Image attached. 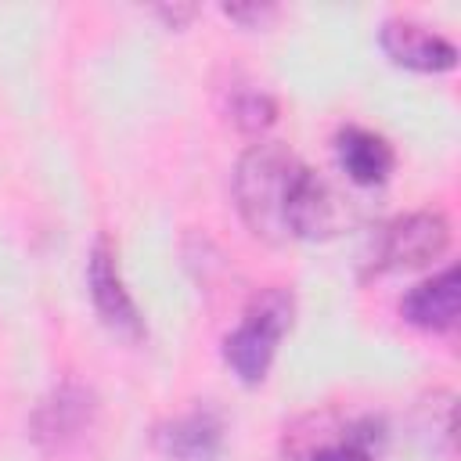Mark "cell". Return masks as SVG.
Returning a JSON list of instances; mask_svg holds the SVG:
<instances>
[{"mask_svg": "<svg viewBox=\"0 0 461 461\" xmlns=\"http://www.w3.org/2000/svg\"><path fill=\"white\" fill-rule=\"evenodd\" d=\"M335 151H339V166L346 169V176L353 184H382L393 173V148L385 137L364 130V126H346L335 137Z\"/></svg>", "mask_w": 461, "mask_h": 461, "instance_id": "cell-9", "label": "cell"}, {"mask_svg": "<svg viewBox=\"0 0 461 461\" xmlns=\"http://www.w3.org/2000/svg\"><path fill=\"white\" fill-rule=\"evenodd\" d=\"M90 411H94V403H90V396L83 389H76V385L58 389L50 400L40 403V411L32 418L36 439L43 447H50V450H61L68 439H76L90 425Z\"/></svg>", "mask_w": 461, "mask_h": 461, "instance_id": "cell-10", "label": "cell"}, {"mask_svg": "<svg viewBox=\"0 0 461 461\" xmlns=\"http://www.w3.org/2000/svg\"><path fill=\"white\" fill-rule=\"evenodd\" d=\"M230 119L245 130V133H259L274 122V101L263 94V90H245L234 97L230 104Z\"/></svg>", "mask_w": 461, "mask_h": 461, "instance_id": "cell-11", "label": "cell"}, {"mask_svg": "<svg viewBox=\"0 0 461 461\" xmlns=\"http://www.w3.org/2000/svg\"><path fill=\"white\" fill-rule=\"evenodd\" d=\"M234 198L249 230L267 241L321 238L335 223L328 184L277 140L252 144L241 155L234 169Z\"/></svg>", "mask_w": 461, "mask_h": 461, "instance_id": "cell-1", "label": "cell"}, {"mask_svg": "<svg viewBox=\"0 0 461 461\" xmlns=\"http://www.w3.org/2000/svg\"><path fill=\"white\" fill-rule=\"evenodd\" d=\"M457 310H461V277H457V267H447L425 281H418L403 303H400V313L403 321H411L414 328H425V331H447L457 324Z\"/></svg>", "mask_w": 461, "mask_h": 461, "instance_id": "cell-7", "label": "cell"}, {"mask_svg": "<svg viewBox=\"0 0 461 461\" xmlns=\"http://www.w3.org/2000/svg\"><path fill=\"white\" fill-rule=\"evenodd\" d=\"M86 285H90V299L101 313V321L122 335V339H140L144 335V324H140V313L119 277V263H115V249L108 238H97L94 249H90V259H86Z\"/></svg>", "mask_w": 461, "mask_h": 461, "instance_id": "cell-4", "label": "cell"}, {"mask_svg": "<svg viewBox=\"0 0 461 461\" xmlns=\"http://www.w3.org/2000/svg\"><path fill=\"white\" fill-rule=\"evenodd\" d=\"M151 443L173 461H212L223 447V425L209 411H191L173 421H162L151 432Z\"/></svg>", "mask_w": 461, "mask_h": 461, "instance_id": "cell-8", "label": "cell"}, {"mask_svg": "<svg viewBox=\"0 0 461 461\" xmlns=\"http://www.w3.org/2000/svg\"><path fill=\"white\" fill-rule=\"evenodd\" d=\"M450 241V223L439 212H411L385 227L378 263L382 267H421L436 259Z\"/></svg>", "mask_w": 461, "mask_h": 461, "instance_id": "cell-5", "label": "cell"}, {"mask_svg": "<svg viewBox=\"0 0 461 461\" xmlns=\"http://www.w3.org/2000/svg\"><path fill=\"white\" fill-rule=\"evenodd\" d=\"M378 40H382V50L396 65L414 68V72H447L457 61V47L447 36H439L429 25H418L411 18H389L382 25Z\"/></svg>", "mask_w": 461, "mask_h": 461, "instance_id": "cell-6", "label": "cell"}, {"mask_svg": "<svg viewBox=\"0 0 461 461\" xmlns=\"http://www.w3.org/2000/svg\"><path fill=\"white\" fill-rule=\"evenodd\" d=\"M385 432L375 418L346 421L328 429V418H310V432H288V457L292 461H375Z\"/></svg>", "mask_w": 461, "mask_h": 461, "instance_id": "cell-3", "label": "cell"}, {"mask_svg": "<svg viewBox=\"0 0 461 461\" xmlns=\"http://www.w3.org/2000/svg\"><path fill=\"white\" fill-rule=\"evenodd\" d=\"M292 295L285 288H263L249 299L241 324L223 339V357L241 382H259L274 360L281 335L292 328Z\"/></svg>", "mask_w": 461, "mask_h": 461, "instance_id": "cell-2", "label": "cell"}]
</instances>
